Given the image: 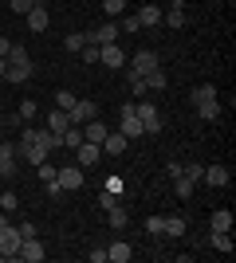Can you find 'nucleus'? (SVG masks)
<instances>
[{
  "instance_id": "obj_14",
  "label": "nucleus",
  "mask_w": 236,
  "mask_h": 263,
  "mask_svg": "<svg viewBox=\"0 0 236 263\" xmlns=\"http://www.w3.org/2000/svg\"><path fill=\"white\" fill-rule=\"evenodd\" d=\"M59 189H63V193H75V189H83V169H79V165H67V169H59Z\"/></svg>"
},
{
  "instance_id": "obj_39",
  "label": "nucleus",
  "mask_w": 236,
  "mask_h": 263,
  "mask_svg": "<svg viewBox=\"0 0 236 263\" xmlns=\"http://www.w3.org/2000/svg\"><path fill=\"white\" fill-rule=\"evenodd\" d=\"M146 232H150V236H161V232H166V216H150L146 220Z\"/></svg>"
},
{
  "instance_id": "obj_1",
  "label": "nucleus",
  "mask_w": 236,
  "mask_h": 263,
  "mask_svg": "<svg viewBox=\"0 0 236 263\" xmlns=\"http://www.w3.org/2000/svg\"><path fill=\"white\" fill-rule=\"evenodd\" d=\"M4 79H8V83H28V79H32V59H28V51H24L20 44H12V51H8Z\"/></svg>"
},
{
  "instance_id": "obj_48",
  "label": "nucleus",
  "mask_w": 236,
  "mask_h": 263,
  "mask_svg": "<svg viewBox=\"0 0 236 263\" xmlns=\"http://www.w3.org/2000/svg\"><path fill=\"white\" fill-rule=\"evenodd\" d=\"M0 12H4V8H0Z\"/></svg>"
},
{
  "instance_id": "obj_40",
  "label": "nucleus",
  "mask_w": 236,
  "mask_h": 263,
  "mask_svg": "<svg viewBox=\"0 0 236 263\" xmlns=\"http://www.w3.org/2000/svg\"><path fill=\"white\" fill-rule=\"evenodd\" d=\"M118 32H142V24H138V16H134V12H130V16H122Z\"/></svg>"
},
{
  "instance_id": "obj_42",
  "label": "nucleus",
  "mask_w": 236,
  "mask_h": 263,
  "mask_svg": "<svg viewBox=\"0 0 236 263\" xmlns=\"http://www.w3.org/2000/svg\"><path fill=\"white\" fill-rule=\"evenodd\" d=\"M16 228H20V240H32V236H40V232H35V224H28V220H24V224H16Z\"/></svg>"
},
{
  "instance_id": "obj_5",
  "label": "nucleus",
  "mask_w": 236,
  "mask_h": 263,
  "mask_svg": "<svg viewBox=\"0 0 236 263\" xmlns=\"http://www.w3.org/2000/svg\"><path fill=\"white\" fill-rule=\"evenodd\" d=\"M126 63H130V67H126V75H138V79H142V75H150L154 67H161V63H157V55L150 51V47L134 51V59H126Z\"/></svg>"
},
{
  "instance_id": "obj_45",
  "label": "nucleus",
  "mask_w": 236,
  "mask_h": 263,
  "mask_svg": "<svg viewBox=\"0 0 236 263\" xmlns=\"http://www.w3.org/2000/svg\"><path fill=\"white\" fill-rule=\"evenodd\" d=\"M90 263H106V248H95V252H90Z\"/></svg>"
},
{
  "instance_id": "obj_26",
  "label": "nucleus",
  "mask_w": 236,
  "mask_h": 263,
  "mask_svg": "<svg viewBox=\"0 0 236 263\" xmlns=\"http://www.w3.org/2000/svg\"><path fill=\"white\" fill-rule=\"evenodd\" d=\"M161 236L181 240V236H185V220H181V216H166V232H161Z\"/></svg>"
},
{
  "instance_id": "obj_13",
  "label": "nucleus",
  "mask_w": 236,
  "mask_h": 263,
  "mask_svg": "<svg viewBox=\"0 0 236 263\" xmlns=\"http://www.w3.org/2000/svg\"><path fill=\"white\" fill-rule=\"evenodd\" d=\"M126 134L122 130H111L106 134V138H102V154H111V157H118V154H126Z\"/></svg>"
},
{
  "instance_id": "obj_32",
  "label": "nucleus",
  "mask_w": 236,
  "mask_h": 263,
  "mask_svg": "<svg viewBox=\"0 0 236 263\" xmlns=\"http://www.w3.org/2000/svg\"><path fill=\"white\" fill-rule=\"evenodd\" d=\"M181 173H185V177L193 181V185H197V181L205 177V165H201V161H189V165H181Z\"/></svg>"
},
{
  "instance_id": "obj_9",
  "label": "nucleus",
  "mask_w": 236,
  "mask_h": 263,
  "mask_svg": "<svg viewBox=\"0 0 236 263\" xmlns=\"http://www.w3.org/2000/svg\"><path fill=\"white\" fill-rule=\"evenodd\" d=\"M99 63L111 67V71H118V67H126V51L118 44H106V47H99Z\"/></svg>"
},
{
  "instance_id": "obj_10",
  "label": "nucleus",
  "mask_w": 236,
  "mask_h": 263,
  "mask_svg": "<svg viewBox=\"0 0 236 263\" xmlns=\"http://www.w3.org/2000/svg\"><path fill=\"white\" fill-rule=\"evenodd\" d=\"M79 130H83V142H95V145H102V138L111 134V126H106L102 118H90V122H83Z\"/></svg>"
},
{
  "instance_id": "obj_36",
  "label": "nucleus",
  "mask_w": 236,
  "mask_h": 263,
  "mask_svg": "<svg viewBox=\"0 0 236 263\" xmlns=\"http://www.w3.org/2000/svg\"><path fill=\"white\" fill-rule=\"evenodd\" d=\"M35 4H40V0H8V8H12V12H20V16H28Z\"/></svg>"
},
{
  "instance_id": "obj_33",
  "label": "nucleus",
  "mask_w": 236,
  "mask_h": 263,
  "mask_svg": "<svg viewBox=\"0 0 236 263\" xmlns=\"http://www.w3.org/2000/svg\"><path fill=\"white\" fill-rule=\"evenodd\" d=\"M205 99H216V87H213V83H201V87L193 90V102H205Z\"/></svg>"
},
{
  "instance_id": "obj_31",
  "label": "nucleus",
  "mask_w": 236,
  "mask_h": 263,
  "mask_svg": "<svg viewBox=\"0 0 236 263\" xmlns=\"http://www.w3.org/2000/svg\"><path fill=\"white\" fill-rule=\"evenodd\" d=\"M0 209H4V212H16V209H20V197H16L12 189H0Z\"/></svg>"
},
{
  "instance_id": "obj_3",
  "label": "nucleus",
  "mask_w": 236,
  "mask_h": 263,
  "mask_svg": "<svg viewBox=\"0 0 236 263\" xmlns=\"http://www.w3.org/2000/svg\"><path fill=\"white\" fill-rule=\"evenodd\" d=\"M134 114H138V122H142V130H146V134H157V130H161V114H157V106H154L150 99L134 102Z\"/></svg>"
},
{
  "instance_id": "obj_6",
  "label": "nucleus",
  "mask_w": 236,
  "mask_h": 263,
  "mask_svg": "<svg viewBox=\"0 0 236 263\" xmlns=\"http://www.w3.org/2000/svg\"><path fill=\"white\" fill-rule=\"evenodd\" d=\"M118 130L126 134V142H138V138H142V122H138V114H134V102H126L122 106V118H118Z\"/></svg>"
},
{
  "instance_id": "obj_19",
  "label": "nucleus",
  "mask_w": 236,
  "mask_h": 263,
  "mask_svg": "<svg viewBox=\"0 0 236 263\" xmlns=\"http://www.w3.org/2000/svg\"><path fill=\"white\" fill-rule=\"evenodd\" d=\"M228 177H232V173H228V165H209L201 181H209L213 189H225V185H228Z\"/></svg>"
},
{
  "instance_id": "obj_29",
  "label": "nucleus",
  "mask_w": 236,
  "mask_h": 263,
  "mask_svg": "<svg viewBox=\"0 0 236 263\" xmlns=\"http://www.w3.org/2000/svg\"><path fill=\"white\" fill-rule=\"evenodd\" d=\"M213 232H232V212L228 209L213 212Z\"/></svg>"
},
{
  "instance_id": "obj_25",
  "label": "nucleus",
  "mask_w": 236,
  "mask_h": 263,
  "mask_svg": "<svg viewBox=\"0 0 236 263\" xmlns=\"http://www.w3.org/2000/svg\"><path fill=\"white\" fill-rule=\"evenodd\" d=\"M106 216H111L106 224H111L114 232H122L126 224H130V216H126V209H122V204H114V209H106Z\"/></svg>"
},
{
  "instance_id": "obj_37",
  "label": "nucleus",
  "mask_w": 236,
  "mask_h": 263,
  "mask_svg": "<svg viewBox=\"0 0 236 263\" xmlns=\"http://www.w3.org/2000/svg\"><path fill=\"white\" fill-rule=\"evenodd\" d=\"M130 79V90H134V99H146L150 90H146V79H138V75H126Z\"/></svg>"
},
{
  "instance_id": "obj_43",
  "label": "nucleus",
  "mask_w": 236,
  "mask_h": 263,
  "mask_svg": "<svg viewBox=\"0 0 236 263\" xmlns=\"http://www.w3.org/2000/svg\"><path fill=\"white\" fill-rule=\"evenodd\" d=\"M114 204H118V197H114V193H102V197H99V209H102V212L114 209Z\"/></svg>"
},
{
  "instance_id": "obj_7",
  "label": "nucleus",
  "mask_w": 236,
  "mask_h": 263,
  "mask_svg": "<svg viewBox=\"0 0 236 263\" xmlns=\"http://www.w3.org/2000/svg\"><path fill=\"white\" fill-rule=\"evenodd\" d=\"M67 114H71V126H83V122L99 118V106H95L90 99H75V106H71Z\"/></svg>"
},
{
  "instance_id": "obj_17",
  "label": "nucleus",
  "mask_w": 236,
  "mask_h": 263,
  "mask_svg": "<svg viewBox=\"0 0 236 263\" xmlns=\"http://www.w3.org/2000/svg\"><path fill=\"white\" fill-rule=\"evenodd\" d=\"M161 20H166V28H185V0H169V12Z\"/></svg>"
},
{
  "instance_id": "obj_16",
  "label": "nucleus",
  "mask_w": 236,
  "mask_h": 263,
  "mask_svg": "<svg viewBox=\"0 0 236 263\" xmlns=\"http://www.w3.org/2000/svg\"><path fill=\"white\" fill-rule=\"evenodd\" d=\"M24 20H28V32H44L47 20H51V16H47V8H44V0H40V4H35V8L24 16Z\"/></svg>"
},
{
  "instance_id": "obj_28",
  "label": "nucleus",
  "mask_w": 236,
  "mask_h": 263,
  "mask_svg": "<svg viewBox=\"0 0 236 263\" xmlns=\"http://www.w3.org/2000/svg\"><path fill=\"white\" fill-rule=\"evenodd\" d=\"M63 145H67L71 154H75L79 145H83V130H79V126H67V130H63Z\"/></svg>"
},
{
  "instance_id": "obj_41",
  "label": "nucleus",
  "mask_w": 236,
  "mask_h": 263,
  "mask_svg": "<svg viewBox=\"0 0 236 263\" xmlns=\"http://www.w3.org/2000/svg\"><path fill=\"white\" fill-rule=\"evenodd\" d=\"M79 55H83V63H99V47H95V44H83Z\"/></svg>"
},
{
  "instance_id": "obj_21",
  "label": "nucleus",
  "mask_w": 236,
  "mask_h": 263,
  "mask_svg": "<svg viewBox=\"0 0 236 263\" xmlns=\"http://www.w3.org/2000/svg\"><path fill=\"white\" fill-rule=\"evenodd\" d=\"M193 106H197V118H201V122H216V118H221V102H216V99L193 102Z\"/></svg>"
},
{
  "instance_id": "obj_22",
  "label": "nucleus",
  "mask_w": 236,
  "mask_h": 263,
  "mask_svg": "<svg viewBox=\"0 0 236 263\" xmlns=\"http://www.w3.org/2000/svg\"><path fill=\"white\" fill-rule=\"evenodd\" d=\"M134 16H138V24H142V28H157V24H161V8H157V4H146V8H138Z\"/></svg>"
},
{
  "instance_id": "obj_38",
  "label": "nucleus",
  "mask_w": 236,
  "mask_h": 263,
  "mask_svg": "<svg viewBox=\"0 0 236 263\" xmlns=\"http://www.w3.org/2000/svg\"><path fill=\"white\" fill-rule=\"evenodd\" d=\"M56 106L59 110H71V106H75V95H71V90H56Z\"/></svg>"
},
{
  "instance_id": "obj_12",
  "label": "nucleus",
  "mask_w": 236,
  "mask_h": 263,
  "mask_svg": "<svg viewBox=\"0 0 236 263\" xmlns=\"http://www.w3.org/2000/svg\"><path fill=\"white\" fill-rule=\"evenodd\" d=\"M16 157H24L28 165H40V161H47V149H44V145H35V142H20V145H16Z\"/></svg>"
},
{
  "instance_id": "obj_20",
  "label": "nucleus",
  "mask_w": 236,
  "mask_h": 263,
  "mask_svg": "<svg viewBox=\"0 0 236 263\" xmlns=\"http://www.w3.org/2000/svg\"><path fill=\"white\" fill-rule=\"evenodd\" d=\"M106 259H111V263H130V259H134V248H130L126 240H118V243L106 248Z\"/></svg>"
},
{
  "instance_id": "obj_18",
  "label": "nucleus",
  "mask_w": 236,
  "mask_h": 263,
  "mask_svg": "<svg viewBox=\"0 0 236 263\" xmlns=\"http://www.w3.org/2000/svg\"><path fill=\"white\" fill-rule=\"evenodd\" d=\"M44 126H47V130H51V134H59V138H63V130H67V126H71V114H67V110H51V114H47V122H44Z\"/></svg>"
},
{
  "instance_id": "obj_44",
  "label": "nucleus",
  "mask_w": 236,
  "mask_h": 263,
  "mask_svg": "<svg viewBox=\"0 0 236 263\" xmlns=\"http://www.w3.org/2000/svg\"><path fill=\"white\" fill-rule=\"evenodd\" d=\"M106 193H114V197H122V181H118V177H111V181H106Z\"/></svg>"
},
{
  "instance_id": "obj_11",
  "label": "nucleus",
  "mask_w": 236,
  "mask_h": 263,
  "mask_svg": "<svg viewBox=\"0 0 236 263\" xmlns=\"http://www.w3.org/2000/svg\"><path fill=\"white\" fill-rule=\"evenodd\" d=\"M44 243H40V236H32V240H20V255L16 259H28V263H44Z\"/></svg>"
},
{
  "instance_id": "obj_2",
  "label": "nucleus",
  "mask_w": 236,
  "mask_h": 263,
  "mask_svg": "<svg viewBox=\"0 0 236 263\" xmlns=\"http://www.w3.org/2000/svg\"><path fill=\"white\" fill-rule=\"evenodd\" d=\"M20 255V228L0 220V259H16Z\"/></svg>"
},
{
  "instance_id": "obj_27",
  "label": "nucleus",
  "mask_w": 236,
  "mask_h": 263,
  "mask_svg": "<svg viewBox=\"0 0 236 263\" xmlns=\"http://www.w3.org/2000/svg\"><path fill=\"white\" fill-rule=\"evenodd\" d=\"M193 189H197V185H193V181H189L185 173H177V177H173V193H177L181 200H189V197H193Z\"/></svg>"
},
{
  "instance_id": "obj_15",
  "label": "nucleus",
  "mask_w": 236,
  "mask_h": 263,
  "mask_svg": "<svg viewBox=\"0 0 236 263\" xmlns=\"http://www.w3.org/2000/svg\"><path fill=\"white\" fill-rule=\"evenodd\" d=\"M0 177H8V181L16 177V145L12 142L0 145Z\"/></svg>"
},
{
  "instance_id": "obj_47",
  "label": "nucleus",
  "mask_w": 236,
  "mask_h": 263,
  "mask_svg": "<svg viewBox=\"0 0 236 263\" xmlns=\"http://www.w3.org/2000/svg\"><path fill=\"white\" fill-rule=\"evenodd\" d=\"M4 63H8V59H0V79H4Z\"/></svg>"
},
{
  "instance_id": "obj_46",
  "label": "nucleus",
  "mask_w": 236,
  "mask_h": 263,
  "mask_svg": "<svg viewBox=\"0 0 236 263\" xmlns=\"http://www.w3.org/2000/svg\"><path fill=\"white\" fill-rule=\"evenodd\" d=\"M8 51H12V44L4 40V35H0V59H8Z\"/></svg>"
},
{
  "instance_id": "obj_8",
  "label": "nucleus",
  "mask_w": 236,
  "mask_h": 263,
  "mask_svg": "<svg viewBox=\"0 0 236 263\" xmlns=\"http://www.w3.org/2000/svg\"><path fill=\"white\" fill-rule=\"evenodd\" d=\"M99 157H102V145H95V142H83V145L75 149V165H79V169L99 165Z\"/></svg>"
},
{
  "instance_id": "obj_49",
  "label": "nucleus",
  "mask_w": 236,
  "mask_h": 263,
  "mask_svg": "<svg viewBox=\"0 0 236 263\" xmlns=\"http://www.w3.org/2000/svg\"><path fill=\"white\" fill-rule=\"evenodd\" d=\"M0 189H4V185H0Z\"/></svg>"
},
{
  "instance_id": "obj_35",
  "label": "nucleus",
  "mask_w": 236,
  "mask_h": 263,
  "mask_svg": "<svg viewBox=\"0 0 236 263\" xmlns=\"http://www.w3.org/2000/svg\"><path fill=\"white\" fill-rule=\"evenodd\" d=\"M102 12H106V16H122V12H126V0H102Z\"/></svg>"
},
{
  "instance_id": "obj_24",
  "label": "nucleus",
  "mask_w": 236,
  "mask_h": 263,
  "mask_svg": "<svg viewBox=\"0 0 236 263\" xmlns=\"http://www.w3.org/2000/svg\"><path fill=\"white\" fill-rule=\"evenodd\" d=\"M146 79V90H154V95H161V90H166V71H161V67H154V71H150V75H142Z\"/></svg>"
},
{
  "instance_id": "obj_30",
  "label": "nucleus",
  "mask_w": 236,
  "mask_h": 263,
  "mask_svg": "<svg viewBox=\"0 0 236 263\" xmlns=\"http://www.w3.org/2000/svg\"><path fill=\"white\" fill-rule=\"evenodd\" d=\"M83 44H87V35H83V32H67V40H63V47H67L71 55L83 51Z\"/></svg>"
},
{
  "instance_id": "obj_23",
  "label": "nucleus",
  "mask_w": 236,
  "mask_h": 263,
  "mask_svg": "<svg viewBox=\"0 0 236 263\" xmlns=\"http://www.w3.org/2000/svg\"><path fill=\"white\" fill-rule=\"evenodd\" d=\"M209 243H213L216 252H225V255H232V252H236V243H232V232H213V236H209Z\"/></svg>"
},
{
  "instance_id": "obj_34",
  "label": "nucleus",
  "mask_w": 236,
  "mask_h": 263,
  "mask_svg": "<svg viewBox=\"0 0 236 263\" xmlns=\"http://www.w3.org/2000/svg\"><path fill=\"white\" fill-rule=\"evenodd\" d=\"M16 114H20V118H24V122H32V118H35V114H40V106H35V102H32V99H24V102H20V110H16Z\"/></svg>"
},
{
  "instance_id": "obj_4",
  "label": "nucleus",
  "mask_w": 236,
  "mask_h": 263,
  "mask_svg": "<svg viewBox=\"0 0 236 263\" xmlns=\"http://www.w3.org/2000/svg\"><path fill=\"white\" fill-rule=\"evenodd\" d=\"M87 35V44H95V47H106V44H118V24H111V20H102L99 28H90V32H83Z\"/></svg>"
}]
</instances>
